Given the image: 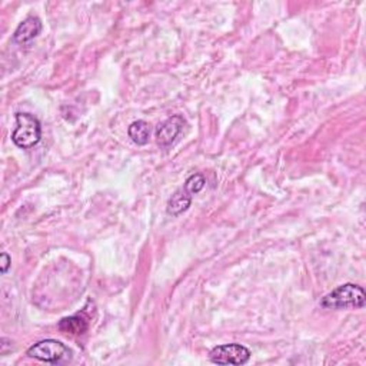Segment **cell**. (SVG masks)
<instances>
[{
	"mask_svg": "<svg viewBox=\"0 0 366 366\" xmlns=\"http://www.w3.org/2000/svg\"><path fill=\"white\" fill-rule=\"evenodd\" d=\"M0 258H2V262H0V271H2V273L5 275L9 271V268H10L12 259H10V256L6 252H3Z\"/></svg>",
	"mask_w": 366,
	"mask_h": 366,
	"instance_id": "obj_11",
	"label": "cell"
},
{
	"mask_svg": "<svg viewBox=\"0 0 366 366\" xmlns=\"http://www.w3.org/2000/svg\"><path fill=\"white\" fill-rule=\"evenodd\" d=\"M42 139V126L36 116L30 113H16V129L12 133L13 144L21 149H32Z\"/></svg>",
	"mask_w": 366,
	"mask_h": 366,
	"instance_id": "obj_2",
	"label": "cell"
},
{
	"mask_svg": "<svg viewBox=\"0 0 366 366\" xmlns=\"http://www.w3.org/2000/svg\"><path fill=\"white\" fill-rule=\"evenodd\" d=\"M366 305V293L362 286L345 284L323 296L321 306L325 309H362Z\"/></svg>",
	"mask_w": 366,
	"mask_h": 366,
	"instance_id": "obj_1",
	"label": "cell"
},
{
	"mask_svg": "<svg viewBox=\"0 0 366 366\" xmlns=\"http://www.w3.org/2000/svg\"><path fill=\"white\" fill-rule=\"evenodd\" d=\"M206 185V179L203 175H201V173H195V175H192L186 179L185 182V190L187 192V194H190L192 196L199 194V192L205 187Z\"/></svg>",
	"mask_w": 366,
	"mask_h": 366,
	"instance_id": "obj_10",
	"label": "cell"
},
{
	"mask_svg": "<svg viewBox=\"0 0 366 366\" xmlns=\"http://www.w3.org/2000/svg\"><path fill=\"white\" fill-rule=\"evenodd\" d=\"M26 355L50 365H65L72 361V351L63 342L56 339H45L32 345Z\"/></svg>",
	"mask_w": 366,
	"mask_h": 366,
	"instance_id": "obj_3",
	"label": "cell"
},
{
	"mask_svg": "<svg viewBox=\"0 0 366 366\" xmlns=\"http://www.w3.org/2000/svg\"><path fill=\"white\" fill-rule=\"evenodd\" d=\"M192 203V195L187 194L185 190V187L178 189L175 194H173L169 201H168V206H166V212L170 216H179L183 212H186L189 206Z\"/></svg>",
	"mask_w": 366,
	"mask_h": 366,
	"instance_id": "obj_7",
	"label": "cell"
},
{
	"mask_svg": "<svg viewBox=\"0 0 366 366\" xmlns=\"http://www.w3.org/2000/svg\"><path fill=\"white\" fill-rule=\"evenodd\" d=\"M59 329L65 334H72V335H83L89 328L88 321H86L80 315H73L69 318H63L59 322Z\"/></svg>",
	"mask_w": 366,
	"mask_h": 366,
	"instance_id": "obj_9",
	"label": "cell"
},
{
	"mask_svg": "<svg viewBox=\"0 0 366 366\" xmlns=\"http://www.w3.org/2000/svg\"><path fill=\"white\" fill-rule=\"evenodd\" d=\"M183 126H185V119L181 115L170 116L169 119L163 120L155 130L156 144L163 149L170 148L173 142L176 141V137L181 135Z\"/></svg>",
	"mask_w": 366,
	"mask_h": 366,
	"instance_id": "obj_5",
	"label": "cell"
},
{
	"mask_svg": "<svg viewBox=\"0 0 366 366\" xmlns=\"http://www.w3.org/2000/svg\"><path fill=\"white\" fill-rule=\"evenodd\" d=\"M209 358L216 365H245L251 359V351L239 343H226L214 347Z\"/></svg>",
	"mask_w": 366,
	"mask_h": 366,
	"instance_id": "obj_4",
	"label": "cell"
},
{
	"mask_svg": "<svg viewBox=\"0 0 366 366\" xmlns=\"http://www.w3.org/2000/svg\"><path fill=\"white\" fill-rule=\"evenodd\" d=\"M128 135L133 144L137 146H145L149 144L150 139V126L145 120H136L129 126Z\"/></svg>",
	"mask_w": 366,
	"mask_h": 366,
	"instance_id": "obj_8",
	"label": "cell"
},
{
	"mask_svg": "<svg viewBox=\"0 0 366 366\" xmlns=\"http://www.w3.org/2000/svg\"><path fill=\"white\" fill-rule=\"evenodd\" d=\"M42 32V21L36 16H29L17 26L13 33V42L17 45H29L32 41L36 39Z\"/></svg>",
	"mask_w": 366,
	"mask_h": 366,
	"instance_id": "obj_6",
	"label": "cell"
}]
</instances>
